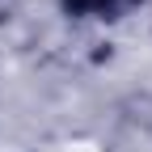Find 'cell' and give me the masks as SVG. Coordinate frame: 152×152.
Wrapping results in <instances>:
<instances>
[{"instance_id":"1","label":"cell","mask_w":152,"mask_h":152,"mask_svg":"<svg viewBox=\"0 0 152 152\" xmlns=\"http://www.w3.org/2000/svg\"><path fill=\"white\" fill-rule=\"evenodd\" d=\"M140 4L144 0H64V13L68 17H106V21H114V17L135 13Z\"/></svg>"}]
</instances>
